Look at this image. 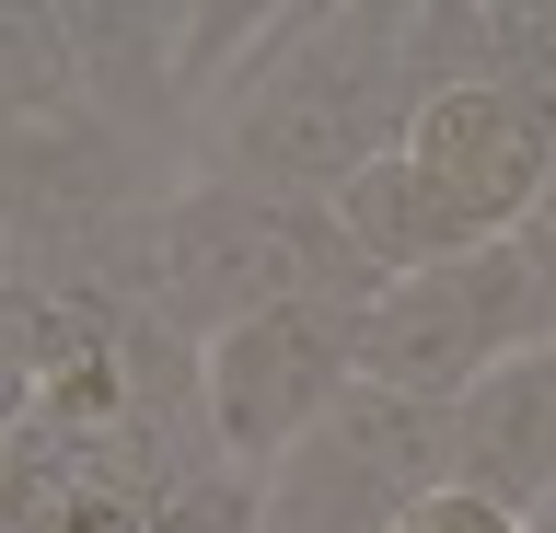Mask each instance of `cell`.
Returning a JSON list of instances; mask_svg holds the SVG:
<instances>
[{
	"mask_svg": "<svg viewBox=\"0 0 556 533\" xmlns=\"http://www.w3.org/2000/svg\"><path fill=\"white\" fill-rule=\"evenodd\" d=\"M417 116V0H290L255 12L198 105V175L267 198H337Z\"/></svg>",
	"mask_w": 556,
	"mask_h": 533,
	"instance_id": "obj_1",
	"label": "cell"
},
{
	"mask_svg": "<svg viewBox=\"0 0 556 533\" xmlns=\"http://www.w3.org/2000/svg\"><path fill=\"white\" fill-rule=\"evenodd\" d=\"M302 302H371L359 255L337 244V210L313 198H267V186L186 175L163 210V255H151V314L208 348L255 314H302Z\"/></svg>",
	"mask_w": 556,
	"mask_h": 533,
	"instance_id": "obj_2",
	"label": "cell"
},
{
	"mask_svg": "<svg viewBox=\"0 0 556 533\" xmlns=\"http://www.w3.org/2000/svg\"><path fill=\"white\" fill-rule=\"evenodd\" d=\"M533 348H556V290L510 232L359 302V383L417 394V406H464L486 371H510Z\"/></svg>",
	"mask_w": 556,
	"mask_h": 533,
	"instance_id": "obj_3",
	"label": "cell"
},
{
	"mask_svg": "<svg viewBox=\"0 0 556 533\" xmlns=\"http://www.w3.org/2000/svg\"><path fill=\"white\" fill-rule=\"evenodd\" d=\"M452 487V406L348 383L290 453L255 475V533H394Z\"/></svg>",
	"mask_w": 556,
	"mask_h": 533,
	"instance_id": "obj_4",
	"label": "cell"
},
{
	"mask_svg": "<svg viewBox=\"0 0 556 533\" xmlns=\"http://www.w3.org/2000/svg\"><path fill=\"white\" fill-rule=\"evenodd\" d=\"M359 383V302H302V314H255L232 337L198 348V406H208V441L243 487L267 475L290 441H302L337 394Z\"/></svg>",
	"mask_w": 556,
	"mask_h": 533,
	"instance_id": "obj_5",
	"label": "cell"
},
{
	"mask_svg": "<svg viewBox=\"0 0 556 533\" xmlns=\"http://www.w3.org/2000/svg\"><path fill=\"white\" fill-rule=\"evenodd\" d=\"M394 151L429 175V198H441L476 244H498V232L533 220V198H545V175H556V105L521 93V81H441V93H417Z\"/></svg>",
	"mask_w": 556,
	"mask_h": 533,
	"instance_id": "obj_6",
	"label": "cell"
},
{
	"mask_svg": "<svg viewBox=\"0 0 556 533\" xmlns=\"http://www.w3.org/2000/svg\"><path fill=\"white\" fill-rule=\"evenodd\" d=\"M452 487L498 498L521 522H556V348L486 371L452 406Z\"/></svg>",
	"mask_w": 556,
	"mask_h": 533,
	"instance_id": "obj_7",
	"label": "cell"
},
{
	"mask_svg": "<svg viewBox=\"0 0 556 533\" xmlns=\"http://www.w3.org/2000/svg\"><path fill=\"white\" fill-rule=\"evenodd\" d=\"M325 210H337V244L359 255V279H371V290H394V279H417V267H441V255L476 244V232L429 198V175H417L406 151H382L371 175H348Z\"/></svg>",
	"mask_w": 556,
	"mask_h": 533,
	"instance_id": "obj_8",
	"label": "cell"
},
{
	"mask_svg": "<svg viewBox=\"0 0 556 533\" xmlns=\"http://www.w3.org/2000/svg\"><path fill=\"white\" fill-rule=\"evenodd\" d=\"M70 105H81V81H70L59 0H0V140L12 128H47Z\"/></svg>",
	"mask_w": 556,
	"mask_h": 533,
	"instance_id": "obj_9",
	"label": "cell"
},
{
	"mask_svg": "<svg viewBox=\"0 0 556 533\" xmlns=\"http://www.w3.org/2000/svg\"><path fill=\"white\" fill-rule=\"evenodd\" d=\"M35 394H47V302L0 267V441L35 418Z\"/></svg>",
	"mask_w": 556,
	"mask_h": 533,
	"instance_id": "obj_10",
	"label": "cell"
},
{
	"mask_svg": "<svg viewBox=\"0 0 556 533\" xmlns=\"http://www.w3.org/2000/svg\"><path fill=\"white\" fill-rule=\"evenodd\" d=\"M394 533H533L521 510H498V498H476V487H441V498H417Z\"/></svg>",
	"mask_w": 556,
	"mask_h": 533,
	"instance_id": "obj_11",
	"label": "cell"
},
{
	"mask_svg": "<svg viewBox=\"0 0 556 533\" xmlns=\"http://www.w3.org/2000/svg\"><path fill=\"white\" fill-rule=\"evenodd\" d=\"M510 244L533 255V267H545V290H556V175H545V198H533V220H521Z\"/></svg>",
	"mask_w": 556,
	"mask_h": 533,
	"instance_id": "obj_12",
	"label": "cell"
},
{
	"mask_svg": "<svg viewBox=\"0 0 556 533\" xmlns=\"http://www.w3.org/2000/svg\"><path fill=\"white\" fill-rule=\"evenodd\" d=\"M533 533H556V522H533Z\"/></svg>",
	"mask_w": 556,
	"mask_h": 533,
	"instance_id": "obj_13",
	"label": "cell"
}]
</instances>
